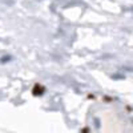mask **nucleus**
<instances>
[{
	"instance_id": "nucleus-1",
	"label": "nucleus",
	"mask_w": 133,
	"mask_h": 133,
	"mask_svg": "<svg viewBox=\"0 0 133 133\" xmlns=\"http://www.w3.org/2000/svg\"><path fill=\"white\" fill-rule=\"evenodd\" d=\"M11 60V56H3L2 59H0V63H7Z\"/></svg>"
}]
</instances>
